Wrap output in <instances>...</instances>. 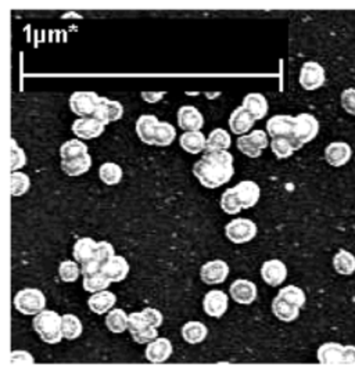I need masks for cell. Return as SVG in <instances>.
I'll list each match as a JSON object with an SVG mask.
<instances>
[{
	"instance_id": "obj_1",
	"label": "cell",
	"mask_w": 355,
	"mask_h": 378,
	"mask_svg": "<svg viewBox=\"0 0 355 378\" xmlns=\"http://www.w3.org/2000/svg\"><path fill=\"white\" fill-rule=\"evenodd\" d=\"M233 174V156L227 150L205 151L193 167V175L197 180L211 190L227 183Z\"/></svg>"
},
{
	"instance_id": "obj_2",
	"label": "cell",
	"mask_w": 355,
	"mask_h": 378,
	"mask_svg": "<svg viewBox=\"0 0 355 378\" xmlns=\"http://www.w3.org/2000/svg\"><path fill=\"white\" fill-rule=\"evenodd\" d=\"M61 323L63 316H60L54 311L45 309L34 317L32 326L43 342L49 345H56L64 338L61 333Z\"/></svg>"
},
{
	"instance_id": "obj_3",
	"label": "cell",
	"mask_w": 355,
	"mask_h": 378,
	"mask_svg": "<svg viewBox=\"0 0 355 378\" xmlns=\"http://www.w3.org/2000/svg\"><path fill=\"white\" fill-rule=\"evenodd\" d=\"M319 134V122L318 119L307 112H303L296 116V126H294V136H293V146L294 150H300L304 145L312 142Z\"/></svg>"
},
{
	"instance_id": "obj_4",
	"label": "cell",
	"mask_w": 355,
	"mask_h": 378,
	"mask_svg": "<svg viewBox=\"0 0 355 378\" xmlns=\"http://www.w3.org/2000/svg\"><path fill=\"white\" fill-rule=\"evenodd\" d=\"M16 309L26 316H37L46 308V297L38 288H24L14 297Z\"/></svg>"
},
{
	"instance_id": "obj_5",
	"label": "cell",
	"mask_w": 355,
	"mask_h": 378,
	"mask_svg": "<svg viewBox=\"0 0 355 378\" xmlns=\"http://www.w3.org/2000/svg\"><path fill=\"white\" fill-rule=\"evenodd\" d=\"M225 233H226V237L233 244L239 245V244H246V242L252 241L253 238H256L258 229L253 220L245 219V218H238V219L230 220L226 224Z\"/></svg>"
},
{
	"instance_id": "obj_6",
	"label": "cell",
	"mask_w": 355,
	"mask_h": 378,
	"mask_svg": "<svg viewBox=\"0 0 355 378\" xmlns=\"http://www.w3.org/2000/svg\"><path fill=\"white\" fill-rule=\"evenodd\" d=\"M99 103L100 96L94 92H74L70 97V108L79 118L93 116Z\"/></svg>"
},
{
	"instance_id": "obj_7",
	"label": "cell",
	"mask_w": 355,
	"mask_h": 378,
	"mask_svg": "<svg viewBox=\"0 0 355 378\" xmlns=\"http://www.w3.org/2000/svg\"><path fill=\"white\" fill-rule=\"evenodd\" d=\"M325 83V68L315 61H307L300 71V85L308 92L322 87Z\"/></svg>"
},
{
	"instance_id": "obj_8",
	"label": "cell",
	"mask_w": 355,
	"mask_h": 378,
	"mask_svg": "<svg viewBox=\"0 0 355 378\" xmlns=\"http://www.w3.org/2000/svg\"><path fill=\"white\" fill-rule=\"evenodd\" d=\"M296 116L292 115H274L267 122V132L272 139L286 138L293 140Z\"/></svg>"
},
{
	"instance_id": "obj_9",
	"label": "cell",
	"mask_w": 355,
	"mask_h": 378,
	"mask_svg": "<svg viewBox=\"0 0 355 378\" xmlns=\"http://www.w3.org/2000/svg\"><path fill=\"white\" fill-rule=\"evenodd\" d=\"M104 128H105V125L93 116L78 118L72 123V134L78 139L90 140V139H96L100 135H103Z\"/></svg>"
},
{
	"instance_id": "obj_10",
	"label": "cell",
	"mask_w": 355,
	"mask_h": 378,
	"mask_svg": "<svg viewBox=\"0 0 355 378\" xmlns=\"http://www.w3.org/2000/svg\"><path fill=\"white\" fill-rule=\"evenodd\" d=\"M229 293H230V297L233 298V301L241 304V305H252L257 300V295H258L257 286L253 282L246 280V279L234 280L230 284Z\"/></svg>"
},
{
	"instance_id": "obj_11",
	"label": "cell",
	"mask_w": 355,
	"mask_h": 378,
	"mask_svg": "<svg viewBox=\"0 0 355 378\" xmlns=\"http://www.w3.org/2000/svg\"><path fill=\"white\" fill-rule=\"evenodd\" d=\"M123 115H124V107L120 101L110 100L107 97H100V103L93 114V118L99 119L104 125H108L111 122L120 120Z\"/></svg>"
},
{
	"instance_id": "obj_12",
	"label": "cell",
	"mask_w": 355,
	"mask_h": 378,
	"mask_svg": "<svg viewBox=\"0 0 355 378\" xmlns=\"http://www.w3.org/2000/svg\"><path fill=\"white\" fill-rule=\"evenodd\" d=\"M178 126L185 132L200 131L204 126V116L199 108L193 105H183L178 109Z\"/></svg>"
},
{
	"instance_id": "obj_13",
	"label": "cell",
	"mask_w": 355,
	"mask_h": 378,
	"mask_svg": "<svg viewBox=\"0 0 355 378\" xmlns=\"http://www.w3.org/2000/svg\"><path fill=\"white\" fill-rule=\"evenodd\" d=\"M229 276V265L222 260L210 261L200 269V277L205 284H221Z\"/></svg>"
},
{
	"instance_id": "obj_14",
	"label": "cell",
	"mask_w": 355,
	"mask_h": 378,
	"mask_svg": "<svg viewBox=\"0 0 355 378\" xmlns=\"http://www.w3.org/2000/svg\"><path fill=\"white\" fill-rule=\"evenodd\" d=\"M227 305H229V298L221 290H211V291H208L205 294L204 300H203L204 312L208 316L216 317V319L222 317L226 313Z\"/></svg>"
},
{
	"instance_id": "obj_15",
	"label": "cell",
	"mask_w": 355,
	"mask_h": 378,
	"mask_svg": "<svg viewBox=\"0 0 355 378\" xmlns=\"http://www.w3.org/2000/svg\"><path fill=\"white\" fill-rule=\"evenodd\" d=\"M256 123V118L243 107H238L229 118V128L233 132V135H239L243 136L246 135Z\"/></svg>"
},
{
	"instance_id": "obj_16",
	"label": "cell",
	"mask_w": 355,
	"mask_h": 378,
	"mask_svg": "<svg viewBox=\"0 0 355 378\" xmlns=\"http://www.w3.org/2000/svg\"><path fill=\"white\" fill-rule=\"evenodd\" d=\"M261 277H263V280L268 286L278 287V286H281L286 280V277H287V268L279 260L267 261V262L263 264Z\"/></svg>"
},
{
	"instance_id": "obj_17",
	"label": "cell",
	"mask_w": 355,
	"mask_h": 378,
	"mask_svg": "<svg viewBox=\"0 0 355 378\" xmlns=\"http://www.w3.org/2000/svg\"><path fill=\"white\" fill-rule=\"evenodd\" d=\"M101 272L111 280V283H120L127 279L130 273V264L124 257L114 255L101 266Z\"/></svg>"
},
{
	"instance_id": "obj_18",
	"label": "cell",
	"mask_w": 355,
	"mask_h": 378,
	"mask_svg": "<svg viewBox=\"0 0 355 378\" xmlns=\"http://www.w3.org/2000/svg\"><path fill=\"white\" fill-rule=\"evenodd\" d=\"M172 350L174 348L171 341L168 338L161 337L148 344L145 355L150 363H164L171 357Z\"/></svg>"
},
{
	"instance_id": "obj_19",
	"label": "cell",
	"mask_w": 355,
	"mask_h": 378,
	"mask_svg": "<svg viewBox=\"0 0 355 378\" xmlns=\"http://www.w3.org/2000/svg\"><path fill=\"white\" fill-rule=\"evenodd\" d=\"M233 189H234L236 194H238V197H239V200L242 202V207L245 209L253 208L260 201L261 189L253 180H243V182L236 185Z\"/></svg>"
},
{
	"instance_id": "obj_20",
	"label": "cell",
	"mask_w": 355,
	"mask_h": 378,
	"mask_svg": "<svg viewBox=\"0 0 355 378\" xmlns=\"http://www.w3.org/2000/svg\"><path fill=\"white\" fill-rule=\"evenodd\" d=\"M352 157L351 147L344 142L330 143L325 150V158L329 165L334 168H340L345 165Z\"/></svg>"
},
{
	"instance_id": "obj_21",
	"label": "cell",
	"mask_w": 355,
	"mask_h": 378,
	"mask_svg": "<svg viewBox=\"0 0 355 378\" xmlns=\"http://www.w3.org/2000/svg\"><path fill=\"white\" fill-rule=\"evenodd\" d=\"M316 357L322 364H344V346L337 342H326L319 346Z\"/></svg>"
},
{
	"instance_id": "obj_22",
	"label": "cell",
	"mask_w": 355,
	"mask_h": 378,
	"mask_svg": "<svg viewBox=\"0 0 355 378\" xmlns=\"http://www.w3.org/2000/svg\"><path fill=\"white\" fill-rule=\"evenodd\" d=\"M159 122L156 115H142L136 120V134L145 145L154 146V135Z\"/></svg>"
},
{
	"instance_id": "obj_23",
	"label": "cell",
	"mask_w": 355,
	"mask_h": 378,
	"mask_svg": "<svg viewBox=\"0 0 355 378\" xmlns=\"http://www.w3.org/2000/svg\"><path fill=\"white\" fill-rule=\"evenodd\" d=\"M116 304V297L111 291H100L94 293L89 300H88V306L89 309L96 313V315H104L110 312L114 305Z\"/></svg>"
},
{
	"instance_id": "obj_24",
	"label": "cell",
	"mask_w": 355,
	"mask_h": 378,
	"mask_svg": "<svg viewBox=\"0 0 355 378\" xmlns=\"http://www.w3.org/2000/svg\"><path fill=\"white\" fill-rule=\"evenodd\" d=\"M242 105L256 118V120L265 118V115L268 114V108H270L267 97L261 93H249L243 98Z\"/></svg>"
},
{
	"instance_id": "obj_25",
	"label": "cell",
	"mask_w": 355,
	"mask_h": 378,
	"mask_svg": "<svg viewBox=\"0 0 355 378\" xmlns=\"http://www.w3.org/2000/svg\"><path fill=\"white\" fill-rule=\"evenodd\" d=\"M300 309L301 308L290 304L289 301L281 298L279 295L272 301V312H274V315L279 320H282L285 323L294 322L300 316Z\"/></svg>"
},
{
	"instance_id": "obj_26",
	"label": "cell",
	"mask_w": 355,
	"mask_h": 378,
	"mask_svg": "<svg viewBox=\"0 0 355 378\" xmlns=\"http://www.w3.org/2000/svg\"><path fill=\"white\" fill-rule=\"evenodd\" d=\"M179 145L181 147L189 153V154H199L201 151H205L207 146V139L201 134V131H194V132H185L179 138Z\"/></svg>"
},
{
	"instance_id": "obj_27",
	"label": "cell",
	"mask_w": 355,
	"mask_h": 378,
	"mask_svg": "<svg viewBox=\"0 0 355 378\" xmlns=\"http://www.w3.org/2000/svg\"><path fill=\"white\" fill-rule=\"evenodd\" d=\"M90 168H92V157L89 156V153L77 158L61 161V169L68 176H81L86 174Z\"/></svg>"
},
{
	"instance_id": "obj_28",
	"label": "cell",
	"mask_w": 355,
	"mask_h": 378,
	"mask_svg": "<svg viewBox=\"0 0 355 378\" xmlns=\"http://www.w3.org/2000/svg\"><path fill=\"white\" fill-rule=\"evenodd\" d=\"M97 248V242L90 237H82L74 244L72 255L77 262L83 264L89 260L94 258V252Z\"/></svg>"
},
{
	"instance_id": "obj_29",
	"label": "cell",
	"mask_w": 355,
	"mask_h": 378,
	"mask_svg": "<svg viewBox=\"0 0 355 378\" xmlns=\"http://www.w3.org/2000/svg\"><path fill=\"white\" fill-rule=\"evenodd\" d=\"M208 335V328L200 322H189L182 327V337L189 345L203 342Z\"/></svg>"
},
{
	"instance_id": "obj_30",
	"label": "cell",
	"mask_w": 355,
	"mask_h": 378,
	"mask_svg": "<svg viewBox=\"0 0 355 378\" xmlns=\"http://www.w3.org/2000/svg\"><path fill=\"white\" fill-rule=\"evenodd\" d=\"M128 316L123 309H111L107 313L105 326L114 334H123L128 330Z\"/></svg>"
},
{
	"instance_id": "obj_31",
	"label": "cell",
	"mask_w": 355,
	"mask_h": 378,
	"mask_svg": "<svg viewBox=\"0 0 355 378\" xmlns=\"http://www.w3.org/2000/svg\"><path fill=\"white\" fill-rule=\"evenodd\" d=\"M334 271L338 275L349 276L355 272V257L345 249H340L333 258Z\"/></svg>"
},
{
	"instance_id": "obj_32",
	"label": "cell",
	"mask_w": 355,
	"mask_h": 378,
	"mask_svg": "<svg viewBox=\"0 0 355 378\" xmlns=\"http://www.w3.org/2000/svg\"><path fill=\"white\" fill-rule=\"evenodd\" d=\"M232 145V138L230 135L222 129L216 128L214 129L208 138H207V146L205 151H219V150H227Z\"/></svg>"
},
{
	"instance_id": "obj_33",
	"label": "cell",
	"mask_w": 355,
	"mask_h": 378,
	"mask_svg": "<svg viewBox=\"0 0 355 378\" xmlns=\"http://www.w3.org/2000/svg\"><path fill=\"white\" fill-rule=\"evenodd\" d=\"M99 176L104 185L115 186L123 180L124 172L120 165H116L114 162H105L99 168Z\"/></svg>"
},
{
	"instance_id": "obj_34",
	"label": "cell",
	"mask_w": 355,
	"mask_h": 378,
	"mask_svg": "<svg viewBox=\"0 0 355 378\" xmlns=\"http://www.w3.org/2000/svg\"><path fill=\"white\" fill-rule=\"evenodd\" d=\"M176 139V129L168 122H159L154 135V146L168 147Z\"/></svg>"
},
{
	"instance_id": "obj_35",
	"label": "cell",
	"mask_w": 355,
	"mask_h": 378,
	"mask_svg": "<svg viewBox=\"0 0 355 378\" xmlns=\"http://www.w3.org/2000/svg\"><path fill=\"white\" fill-rule=\"evenodd\" d=\"M82 322L71 313H65L63 315V323H61V333L64 335V338L72 341L81 337L82 334Z\"/></svg>"
},
{
	"instance_id": "obj_36",
	"label": "cell",
	"mask_w": 355,
	"mask_h": 378,
	"mask_svg": "<svg viewBox=\"0 0 355 378\" xmlns=\"http://www.w3.org/2000/svg\"><path fill=\"white\" fill-rule=\"evenodd\" d=\"M222 211L227 215H236L239 213L243 207H242V202L238 197V194H236L234 189H227L222 193V197H221V202H219Z\"/></svg>"
},
{
	"instance_id": "obj_37",
	"label": "cell",
	"mask_w": 355,
	"mask_h": 378,
	"mask_svg": "<svg viewBox=\"0 0 355 378\" xmlns=\"http://www.w3.org/2000/svg\"><path fill=\"white\" fill-rule=\"evenodd\" d=\"M82 284H83L85 291L94 294V293L107 290L108 286L111 284V280L103 272H99V273H94L90 276H85Z\"/></svg>"
},
{
	"instance_id": "obj_38",
	"label": "cell",
	"mask_w": 355,
	"mask_h": 378,
	"mask_svg": "<svg viewBox=\"0 0 355 378\" xmlns=\"http://www.w3.org/2000/svg\"><path fill=\"white\" fill-rule=\"evenodd\" d=\"M88 146L81 142L79 139H72L65 142L61 147H60V156L63 160H71V158H77L81 157L83 154H88Z\"/></svg>"
},
{
	"instance_id": "obj_39",
	"label": "cell",
	"mask_w": 355,
	"mask_h": 378,
	"mask_svg": "<svg viewBox=\"0 0 355 378\" xmlns=\"http://www.w3.org/2000/svg\"><path fill=\"white\" fill-rule=\"evenodd\" d=\"M12 196L13 197H21L24 196L31 186V179L24 172H12Z\"/></svg>"
},
{
	"instance_id": "obj_40",
	"label": "cell",
	"mask_w": 355,
	"mask_h": 378,
	"mask_svg": "<svg viewBox=\"0 0 355 378\" xmlns=\"http://www.w3.org/2000/svg\"><path fill=\"white\" fill-rule=\"evenodd\" d=\"M278 295L281 298L289 301L290 304L298 306V308H303L305 305V301H307L305 293L300 287H297V286H287V287L279 290Z\"/></svg>"
},
{
	"instance_id": "obj_41",
	"label": "cell",
	"mask_w": 355,
	"mask_h": 378,
	"mask_svg": "<svg viewBox=\"0 0 355 378\" xmlns=\"http://www.w3.org/2000/svg\"><path fill=\"white\" fill-rule=\"evenodd\" d=\"M271 149H272V153L276 156V158L279 160H286L289 157L293 156V153L296 151L294 150V146L292 143L290 139H286V138H276V139H272L271 142Z\"/></svg>"
},
{
	"instance_id": "obj_42",
	"label": "cell",
	"mask_w": 355,
	"mask_h": 378,
	"mask_svg": "<svg viewBox=\"0 0 355 378\" xmlns=\"http://www.w3.org/2000/svg\"><path fill=\"white\" fill-rule=\"evenodd\" d=\"M81 273H82L81 268L74 261H64L59 266V275H60L61 280L65 282V283L77 282Z\"/></svg>"
},
{
	"instance_id": "obj_43",
	"label": "cell",
	"mask_w": 355,
	"mask_h": 378,
	"mask_svg": "<svg viewBox=\"0 0 355 378\" xmlns=\"http://www.w3.org/2000/svg\"><path fill=\"white\" fill-rule=\"evenodd\" d=\"M236 145H238V149L247 157L250 158H258L261 157L263 154V150L258 149L254 142L252 140L250 135H243V136H239L238 142H236Z\"/></svg>"
},
{
	"instance_id": "obj_44",
	"label": "cell",
	"mask_w": 355,
	"mask_h": 378,
	"mask_svg": "<svg viewBox=\"0 0 355 378\" xmlns=\"http://www.w3.org/2000/svg\"><path fill=\"white\" fill-rule=\"evenodd\" d=\"M115 255V249L111 242L108 241H100L97 242V248L94 252V260L103 266L105 262H108Z\"/></svg>"
},
{
	"instance_id": "obj_45",
	"label": "cell",
	"mask_w": 355,
	"mask_h": 378,
	"mask_svg": "<svg viewBox=\"0 0 355 378\" xmlns=\"http://www.w3.org/2000/svg\"><path fill=\"white\" fill-rule=\"evenodd\" d=\"M12 172L20 171L27 164V156L24 150L19 146V143L13 139L12 140Z\"/></svg>"
},
{
	"instance_id": "obj_46",
	"label": "cell",
	"mask_w": 355,
	"mask_h": 378,
	"mask_svg": "<svg viewBox=\"0 0 355 378\" xmlns=\"http://www.w3.org/2000/svg\"><path fill=\"white\" fill-rule=\"evenodd\" d=\"M149 324L146 316L143 315V312H134L128 316V330L131 334H135L143 328H146Z\"/></svg>"
},
{
	"instance_id": "obj_47",
	"label": "cell",
	"mask_w": 355,
	"mask_h": 378,
	"mask_svg": "<svg viewBox=\"0 0 355 378\" xmlns=\"http://www.w3.org/2000/svg\"><path fill=\"white\" fill-rule=\"evenodd\" d=\"M134 341L138 342V344H142V345H148L149 342L154 341L156 338H159V331L156 327L153 326H148L146 328L135 333V334H131Z\"/></svg>"
},
{
	"instance_id": "obj_48",
	"label": "cell",
	"mask_w": 355,
	"mask_h": 378,
	"mask_svg": "<svg viewBox=\"0 0 355 378\" xmlns=\"http://www.w3.org/2000/svg\"><path fill=\"white\" fill-rule=\"evenodd\" d=\"M341 105L348 114L355 115V87H348L343 90Z\"/></svg>"
},
{
	"instance_id": "obj_49",
	"label": "cell",
	"mask_w": 355,
	"mask_h": 378,
	"mask_svg": "<svg viewBox=\"0 0 355 378\" xmlns=\"http://www.w3.org/2000/svg\"><path fill=\"white\" fill-rule=\"evenodd\" d=\"M142 312L146 316V319H148V322H149L150 326L159 328L163 324L164 316H163V313L159 309H156V308H145Z\"/></svg>"
},
{
	"instance_id": "obj_50",
	"label": "cell",
	"mask_w": 355,
	"mask_h": 378,
	"mask_svg": "<svg viewBox=\"0 0 355 378\" xmlns=\"http://www.w3.org/2000/svg\"><path fill=\"white\" fill-rule=\"evenodd\" d=\"M12 363H26V364H34L35 359L34 356L27 350H14L10 355Z\"/></svg>"
},
{
	"instance_id": "obj_51",
	"label": "cell",
	"mask_w": 355,
	"mask_h": 378,
	"mask_svg": "<svg viewBox=\"0 0 355 378\" xmlns=\"http://www.w3.org/2000/svg\"><path fill=\"white\" fill-rule=\"evenodd\" d=\"M250 138H252V140L254 142V145H256L258 149H261V150H264V149H267V147L270 146L267 132H264V131H261V129L253 131V132L250 134Z\"/></svg>"
},
{
	"instance_id": "obj_52",
	"label": "cell",
	"mask_w": 355,
	"mask_h": 378,
	"mask_svg": "<svg viewBox=\"0 0 355 378\" xmlns=\"http://www.w3.org/2000/svg\"><path fill=\"white\" fill-rule=\"evenodd\" d=\"M81 272H82L83 277L90 276V275L101 272V265L93 258V260H89V261L81 264Z\"/></svg>"
},
{
	"instance_id": "obj_53",
	"label": "cell",
	"mask_w": 355,
	"mask_h": 378,
	"mask_svg": "<svg viewBox=\"0 0 355 378\" xmlns=\"http://www.w3.org/2000/svg\"><path fill=\"white\" fill-rule=\"evenodd\" d=\"M164 96H165L164 92H159V93H156V92H143V93H142L143 100H145L146 103H150V104L159 103Z\"/></svg>"
},
{
	"instance_id": "obj_54",
	"label": "cell",
	"mask_w": 355,
	"mask_h": 378,
	"mask_svg": "<svg viewBox=\"0 0 355 378\" xmlns=\"http://www.w3.org/2000/svg\"><path fill=\"white\" fill-rule=\"evenodd\" d=\"M344 364H355V346H344Z\"/></svg>"
}]
</instances>
